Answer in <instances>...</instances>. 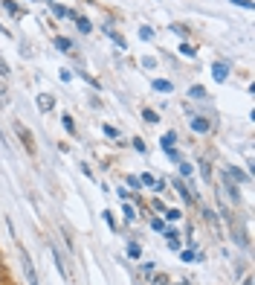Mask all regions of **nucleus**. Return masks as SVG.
Wrapping results in <instances>:
<instances>
[{
    "mask_svg": "<svg viewBox=\"0 0 255 285\" xmlns=\"http://www.w3.org/2000/svg\"><path fill=\"white\" fill-rule=\"evenodd\" d=\"M165 215H168L171 221H177V218H180V210H165Z\"/></svg>",
    "mask_w": 255,
    "mask_h": 285,
    "instance_id": "obj_24",
    "label": "nucleus"
},
{
    "mask_svg": "<svg viewBox=\"0 0 255 285\" xmlns=\"http://www.w3.org/2000/svg\"><path fill=\"white\" fill-rule=\"evenodd\" d=\"M154 90H160V93H171V82H165V79H157V82H154Z\"/></svg>",
    "mask_w": 255,
    "mask_h": 285,
    "instance_id": "obj_6",
    "label": "nucleus"
},
{
    "mask_svg": "<svg viewBox=\"0 0 255 285\" xmlns=\"http://www.w3.org/2000/svg\"><path fill=\"white\" fill-rule=\"evenodd\" d=\"M142 117H145V122H157V114H154L151 108H145V111H142Z\"/></svg>",
    "mask_w": 255,
    "mask_h": 285,
    "instance_id": "obj_15",
    "label": "nucleus"
},
{
    "mask_svg": "<svg viewBox=\"0 0 255 285\" xmlns=\"http://www.w3.org/2000/svg\"><path fill=\"white\" fill-rule=\"evenodd\" d=\"M151 35H154V29H151V26H142V29H139V38H145V41H148Z\"/></svg>",
    "mask_w": 255,
    "mask_h": 285,
    "instance_id": "obj_18",
    "label": "nucleus"
},
{
    "mask_svg": "<svg viewBox=\"0 0 255 285\" xmlns=\"http://www.w3.org/2000/svg\"><path fill=\"white\" fill-rule=\"evenodd\" d=\"M64 128H67V131H76V125H73V117H70V114H64Z\"/></svg>",
    "mask_w": 255,
    "mask_h": 285,
    "instance_id": "obj_19",
    "label": "nucleus"
},
{
    "mask_svg": "<svg viewBox=\"0 0 255 285\" xmlns=\"http://www.w3.org/2000/svg\"><path fill=\"white\" fill-rule=\"evenodd\" d=\"M122 213H125L128 221H134V218H137V213H134V207H131V204H125V210H122Z\"/></svg>",
    "mask_w": 255,
    "mask_h": 285,
    "instance_id": "obj_16",
    "label": "nucleus"
},
{
    "mask_svg": "<svg viewBox=\"0 0 255 285\" xmlns=\"http://www.w3.org/2000/svg\"><path fill=\"white\" fill-rule=\"evenodd\" d=\"M23 271H26V282L29 285H38V276H35V268H32V259L23 253Z\"/></svg>",
    "mask_w": 255,
    "mask_h": 285,
    "instance_id": "obj_1",
    "label": "nucleus"
},
{
    "mask_svg": "<svg viewBox=\"0 0 255 285\" xmlns=\"http://www.w3.org/2000/svg\"><path fill=\"white\" fill-rule=\"evenodd\" d=\"M180 259H183V262H195V253H192V250H183V253H180Z\"/></svg>",
    "mask_w": 255,
    "mask_h": 285,
    "instance_id": "obj_20",
    "label": "nucleus"
},
{
    "mask_svg": "<svg viewBox=\"0 0 255 285\" xmlns=\"http://www.w3.org/2000/svg\"><path fill=\"white\" fill-rule=\"evenodd\" d=\"M165 236H168V248H171V250H180V239H177V233H174V230H168Z\"/></svg>",
    "mask_w": 255,
    "mask_h": 285,
    "instance_id": "obj_9",
    "label": "nucleus"
},
{
    "mask_svg": "<svg viewBox=\"0 0 255 285\" xmlns=\"http://www.w3.org/2000/svg\"><path fill=\"white\" fill-rule=\"evenodd\" d=\"M174 186L180 189V195H183V198H185V201H188V204L195 201V195H192V192H188V189H185V186H183V180H174Z\"/></svg>",
    "mask_w": 255,
    "mask_h": 285,
    "instance_id": "obj_8",
    "label": "nucleus"
},
{
    "mask_svg": "<svg viewBox=\"0 0 255 285\" xmlns=\"http://www.w3.org/2000/svg\"><path fill=\"white\" fill-rule=\"evenodd\" d=\"M192 99H206V90L197 84V87H192Z\"/></svg>",
    "mask_w": 255,
    "mask_h": 285,
    "instance_id": "obj_13",
    "label": "nucleus"
},
{
    "mask_svg": "<svg viewBox=\"0 0 255 285\" xmlns=\"http://www.w3.org/2000/svg\"><path fill=\"white\" fill-rule=\"evenodd\" d=\"M180 56L192 59V56H195V47H192V44H183V47H180Z\"/></svg>",
    "mask_w": 255,
    "mask_h": 285,
    "instance_id": "obj_12",
    "label": "nucleus"
},
{
    "mask_svg": "<svg viewBox=\"0 0 255 285\" xmlns=\"http://www.w3.org/2000/svg\"><path fill=\"white\" fill-rule=\"evenodd\" d=\"M128 253H131V256L137 259V256H139V245H128Z\"/></svg>",
    "mask_w": 255,
    "mask_h": 285,
    "instance_id": "obj_23",
    "label": "nucleus"
},
{
    "mask_svg": "<svg viewBox=\"0 0 255 285\" xmlns=\"http://www.w3.org/2000/svg\"><path fill=\"white\" fill-rule=\"evenodd\" d=\"M226 178H235V180H246V175H243V172H238V169H229V172H226Z\"/></svg>",
    "mask_w": 255,
    "mask_h": 285,
    "instance_id": "obj_14",
    "label": "nucleus"
},
{
    "mask_svg": "<svg viewBox=\"0 0 255 285\" xmlns=\"http://www.w3.org/2000/svg\"><path fill=\"white\" fill-rule=\"evenodd\" d=\"M154 285H168V279H165V276H157V279H154Z\"/></svg>",
    "mask_w": 255,
    "mask_h": 285,
    "instance_id": "obj_27",
    "label": "nucleus"
},
{
    "mask_svg": "<svg viewBox=\"0 0 255 285\" xmlns=\"http://www.w3.org/2000/svg\"><path fill=\"white\" fill-rule=\"evenodd\" d=\"M52 12H55L58 18H67V15H70L67 9H64V6H58V3H52Z\"/></svg>",
    "mask_w": 255,
    "mask_h": 285,
    "instance_id": "obj_17",
    "label": "nucleus"
},
{
    "mask_svg": "<svg viewBox=\"0 0 255 285\" xmlns=\"http://www.w3.org/2000/svg\"><path fill=\"white\" fill-rule=\"evenodd\" d=\"M212 73H215V79H218V82H226V73H229V67H226V64H215V67H212Z\"/></svg>",
    "mask_w": 255,
    "mask_h": 285,
    "instance_id": "obj_2",
    "label": "nucleus"
},
{
    "mask_svg": "<svg viewBox=\"0 0 255 285\" xmlns=\"http://www.w3.org/2000/svg\"><path fill=\"white\" fill-rule=\"evenodd\" d=\"M192 128L200 131V134H206V131L212 128V122H206V119H200V117H197V119H192Z\"/></svg>",
    "mask_w": 255,
    "mask_h": 285,
    "instance_id": "obj_4",
    "label": "nucleus"
},
{
    "mask_svg": "<svg viewBox=\"0 0 255 285\" xmlns=\"http://www.w3.org/2000/svg\"><path fill=\"white\" fill-rule=\"evenodd\" d=\"M174 140H177V134H174V131H168V134H165V137H162V152H165V149H174Z\"/></svg>",
    "mask_w": 255,
    "mask_h": 285,
    "instance_id": "obj_7",
    "label": "nucleus"
},
{
    "mask_svg": "<svg viewBox=\"0 0 255 285\" xmlns=\"http://www.w3.org/2000/svg\"><path fill=\"white\" fill-rule=\"evenodd\" d=\"M0 29H3V24H0ZM3 35H6V29H3Z\"/></svg>",
    "mask_w": 255,
    "mask_h": 285,
    "instance_id": "obj_29",
    "label": "nucleus"
},
{
    "mask_svg": "<svg viewBox=\"0 0 255 285\" xmlns=\"http://www.w3.org/2000/svg\"><path fill=\"white\" fill-rule=\"evenodd\" d=\"M243 285H252V279H246V282H243Z\"/></svg>",
    "mask_w": 255,
    "mask_h": 285,
    "instance_id": "obj_28",
    "label": "nucleus"
},
{
    "mask_svg": "<svg viewBox=\"0 0 255 285\" xmlns=\"http://www.w3.org/2000/svg\"><path fill=\"white\" fill-rule=\"evenodd\" d=\"M70 15H73V12H70ZM73 18H76V24H79V29H81V32H90V29H93L87 18H81V15H73Z\"/></svg>",
    "mask_w": 255,
    "mask_h": 285,
    "instance_id": "obj_5",
    "label": "nucleus"
},
{
    "mask_svg": "<svg viewBox=\"0 0 255 285\" xmlns=\"http://www.w3.org/2000/svg\"><path fill=\"white\" fill-rule=\"evenodd\" d=\"M52 105H55V99H52L49 93H41V96H38V108H41V111H49Z\"/></svg>",
    "mask_w": 255,
    "mask_h": 285,
    "instance_id": "obj_3",
    "label": "nucleus"
},
{
    "mask_svg": "<svg viewBox=\"0 0 255 285\" xmlns=\"http://www.w3.org/2000/svg\"><path fill=\"white\" fill-rule=\"evenodd\" d=\"M235 6H243V9H252V0H232Z\"/></svg>",
    "mask_w": 255,
    "mask_h": 285,
    "instance_id": "obj_21",
    "label": "nucleus"
},
{
    "mask_svg": "<svg viewBox=\"0 0 255 285\" xmlns=\"http://www.w3.org/2000/svg\"><path fill=\"white\" fill-rule=\"evenodd\" d=\"M3 6H6V9H9V12L15 15V18H18V15H21V9H18V6H15V0H3Z\"/></svg>",
    "mask_w": 255,
    "mask_h": 285,
    "instance_id": "obj_11",
    "label": "nucleus"
},
{
    "mask_svg": "<svg viewBox=\"0 0 255 285\" xmlns=\"http://www.w3.org/2000/svg\"><path fill=\"white\" fill-rule=\"evenodd\" d=\"M104 134H107V137H119V131H116L113 125H104Z\"/></svg>",
    "mask_w": 255,
    "mask_h": 285,
    "instance_id": "obj_22",
    "label": "nucleus"
},
{
    "mask_svg": "<svg viewBox=\"0 0 255 285\" xmlns=\"http://www.w3.org/2000/svg\"><path fill=\"white\" fill-rule=\"evenodd\" d=\"M6 73H9V67H6V61L0 59V76H6Z\"/></svg>",
    "mask_w": 255,
    "mask_h": 285,
    "instance_id": "obj_26",
    "label": "nucleus"
},
{
    "mask_svg": "<svg viewBox=\"0 0 255 285\" xmlns=\"http://www.w3.org/2000/svg\"><path fill=\"white\" fill-rule=\"evenodd\" d=\"M3 102H6V84L0 82V105H3Z\"/></svg>",
    "mask_w": 255,
    "mask_h": 285,
    "instance_id": "obj_25",
    "label": "nucleus"
},
{
    "mask_svg": "<svg viewBox=\"0 0 255 285\" xmlns=\"http://www.w3.org/2000/svg\"><path fill=\"white\" fill-rule=\"evenodd\" d=\"M55 47H58V50H64V53H70V47H73V44H70L67 38H55Z\"/></svg>",
    "mask_w": 255,
    "mask_h": 285,
    "instance_id": "obj_10",
    "label": "nucleus"
}]
</instances>
